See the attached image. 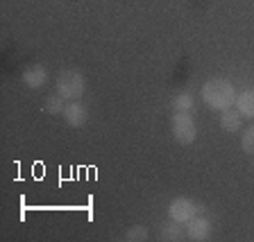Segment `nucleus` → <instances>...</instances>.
Masks as SVG:
<instances>
[{
  "label": "nucleus",
  "mask_w": 254,
  "mask_h": 242,
  "mask_svg": "<svg viewBox=\"0 0 254 242\" xmlns=\"http://www.w3.org/2000/svg\"><path fill=\"white\" fill-rule=\"evenodd\" d=\"M241 147H243L245 154L254 156V125L243 129V134H241Z\"/></svg>",
  "instance_id": "11"
},
{
  "label": "nucleus",
  "mask_w": 254,
  "mask_h": 242,
  "mask_svg": "<svg viewBox=\"0 0 254 242\" xmlns=\"http://www.w3.org/2000/svg\"><path fill=\"white\" fill-rule=\"evenodd\" d=\"M186 238L193 242H202V240H209L211 238V222L206 217H190L186 222Z\"/></svg>",
  "instance_id": "5"
},
{
  "label": "nucleus",
  "mask_w": 254,
  "mask_h": 242,
  "mask_svg": "<svg viewBox=\"0 0 254 242\" xmlns=\"http://www.w3.org/2000/svg\"><path fill=\"white\" fill-rule=\"evenodd\" d=\"M64 120L68 122L70 127L79 129V127H84L86 120H89V111H86L84 104H79L77 100H70V104L64 106Z\"/></svg>",
  "instance_id": "6"
},
{
  "label": "nucleus",
  "mask_w": 254,
  "mask_h": 242,
  "mask_svg": "<svg viewBox=\"0 0 254 242\" xmlns=\"http://www.w3.org/2000/svg\"><path fill=\"white\" fill-rule=\"evenodd\" d=\"M123 240H125V242H143V240H148V229L143 227V224H136V227L127 229V233L123 236Z\"/></svg>",
  "instance_id": "13"
},
{
  "label": "nucleus",
  "mask_w": 254,
  "mask_h": 242,
  "mask_svg": "<svg viewBox=\"0 0 254 242\" xmlns=\"http://www.w3.org/2000/svg\"><path fill=\"white\" fill-rule=\"evenodd\" d=\"M184 224L177 220H170L166 222L164 227H161V231H159V240H166V242H177V240H184Z\"/></svg>",
  "instance_id": "9"
},
{
  "label": "nucleus",
  "mask_w": 254,
  "mask_h": 242,
  "mask_svg": "<svg viewBox=\"0 0 254 242\" xmlns=\"http://www.w3.org/2000/svg\"><path fill=\"white\" fill-rule=\"evenodd\" d=\"M48 79V70L43 68V66H39V63H34V66H27L25 70H23V82H25L30 89H39V86L46 84Z\"/></svg>",
  "instance_id": "7"
},
{
  "label": "nucleus",
  "mask_w": 254,
  "mask_h": 242,
  "mask_svg": "<svg viewBox=\"0 0 254 242\" xmlns=\"http://www.w3.org/2000/svg\"><path fill=\"white\" fill-rule=\"evenodd\" d=\"M170 129L173 136L182 143V145H190L197 138V127L195 120L189 116V111H175L173 120H170Z\"/></svg>",
  "instance_id": "3"
},
{
  "label": "nucleus",
  "mask_w": 254,
  "mask_h": 242,
  "mask_svg": "<svg viewBox=\"0 0 254 242\" xmlns=\"http://www.w3.org/2000/svg\"><path fill=\"white\" fill-rule=\"evenodd\" d=\"M220 127L225 132H238L241 127H243V116L238 113V109H222L220 111Z\"/></svg>",
  "instance_id": "8"
},
{
  "label": "nucleus",
  "mask_w": 254,
  "mask_h": 242,
  "mask_svg": "<svg viewBox=\"0 0 254 242\" xmlns=\"http://www.w3.org/2000/svg\"><path fill=\"white\" fill-rule=\"evenodd\" d=\"M64 97L62 95H50V97H48L46 100V104H43V111H46V113H64Z\"/></svg>",
  "instance_id": "14"
},
{
  "label": "nucleus",
  "mask_w": 254,
  "mask_h": 242,
  "mask_svg": "<svg viewBox=\"0 0 254 242\" xmlns=\"http://www.w3.org/2000/svg\"><path fill=\"white\" fill-rule=\"evenodd\" d=\"M202 100H204L206 106H211L216 111L229 109L232 104H236V89L227 79H220V77L209 79L202 86Z\"/></svg>",
  "instance_id": "1"
},
{
  "label": "nucleus",
  "mask_w": 254,
  "mask_h": 242,
  "mask_svg": "<svg viewBox=\"0 0 254 242\" xmlns=\"http://www.w3.org/2000/svg\"><path fill=\"white\" fill-rule=\"evenodd\" d=\"M236 109L238 113L243 118H254V89H248V91H241L236 95Z\"/></svg>",
  "instance_id": "10"
},
{
  "label": "nucleus",
  "mask_w": 254,
  "mask_h": 242,
  "mask_svg": "<svg viewBox=\"0 0 254 242\" xmlns=\"http://www.w3.org/2000/svg\"><path fill=\"white\" fill-rule=\"evenodd\" d=\"M84 89H86V79H84V75L79 73V70L70 68V70L59 73L57 93L62 95L64 100H79L82 93H84Z\"/></svg>",
  "instance_id": "2"
},
{
  "label": "nucleus",
  "mask_w": 254,
  "mask_h": 242,
  "mask_svg": "<svg viewBox=\"0 0 254 242\" xmlns=\"http://www.w3.org/2000/svg\"><path fill=\"white\" fill-rule=\"evenodd\" d=\"M173 109L175 111H189V109H193V95L186 93V91L177 93L173 97Z\"/></svg>",
  "instance_id": "12"
},
{
  "label": "nucleus",
  "mask_w": 254,
  "mask_h": 242,
  "mask_svg": "<svg viewBox=\"0 0 254 242\" xmlns=\"http://www.w3.org/2000/svg\"><path fill=\"white\" fill-rule=\"evenodd\" d=\"M197 211H200L197 204L193 199H189V197H175V199L168 204V217L170 220L182 222V224H186L190 217H195Z\"/></svg>",
  "instance_id": "4"
}]
</instances>
